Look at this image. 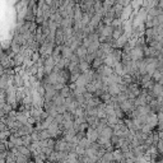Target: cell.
Masks as SVG:
<instances>
[{
    "instance_id": "3957f363",
    "label": "cell",
    "mask_w": 163,
    "mask_h": 163,
    "mask_svg": "<svg viewBox=\"0 0 163 163\" xmlns=\"http://www.w3.org/2000/svg\"><path fill=\"white\" fill-rule=\"evenodd\" d=\"M145 125L151 126L152 129H154L156 126H158V116H157V114H154V112L149 114L147 116V124Z\"/></svg>"
},
{
    "instance_id": "8992f818",
    "label": "cell",
    "mask_w": 163,
    "mask_h": 163,
    "mask_svg": "<svg viewBox=\"0 0 163 163\" xmlns=\"http://www.w3.org/2000/svg\"><path fill=\"white\" fill-rule=\"evenodd\" d=\"M158 8L163 12V2H159V3H158Z\"/></svg>"
},
{
    "instance_id": "52a82bcc",
    "label": "cell",
    "mask_w": 163,
    "mask_h": 163,
    "mask_svg": "<svg viewBox=\"0 0 163 163\" xmlns=\"http://www.w3.org/2000/svg\"><path fill=\"white\" fill-rule=\"evenodd\" d=\"M159 163H163V159H162V161H161V162H159Z\"/></svg>"
},
{
    "instance_id": "6da1fadb",
    "label": "cell",
    "mask_w": 163,
    "mask_h": 163,
    "mask_svg": "<svg viewBox=\"0 0 163 163\" xmlns=\"http://www.w3.org/2000/svg\"><path fill=\"white\" fill-rule=\"evenodd\" d=\"M151 96L153 97V98H156V100H158L162 94H163V86L162 84H159V83H154V86H153V88L151 89Z\"/></svg>"
},
{
    "instance_id": "5b68a950",
    "label": "cell",
    "mask_w": 163,
    "mask_h": 163,
    "mask_svg": "<svg viewBox=\"0 0 163 163\" xmlns=\"http://www.w3.org/2000/svg\"><path fill=\"white\" fill-rule=\"evenodd\" d=\"M157 116H158V125H163V112L157 114Z\"/></svg>"
},
{
    "instance_id": "277c9868",
    "label": "cell",
    "mask_w": 163,
    "mask_h": 163,
    "mask_svg": "<svg viewBox=\"0 0 163 163\" xmlns=\"http://www.w3.org/2000/svg\"><path fill=\"white\" fill-rule=\"evenodd\" d=\"M122 108H124V110H131V108H133V102L131 101H125L124 103H122Z\"/></svg>"
},
{
    "instance_id": "7a4b0ae2",
    "label": "cell",
    "mask_w": 163,
    "mask_h": 163,
    "mask_svg": "<svg viewBox=\"0 0 163 163\" xmlns=\"http://www.w3.org/2000/svg\"><path fill=\"white\" fill-rule=\"evenodd\" d=\"M143 55H144V51L142 46H137L131 50V59L135 60H143Z\"/></svg>"
}]
</instances>
